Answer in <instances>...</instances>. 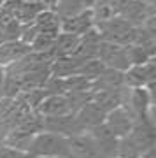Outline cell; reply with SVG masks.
<instances>
[{
    "label": "cell",
    "mask_w": 156,
    "mask_h": 158,
    "mask_svg": "<svg viewBox=\"0 0 156 158\" xmlns=\"http://www.w3.org/2000/svg\"><path fill=\"white\" fill-rule=\"evenodd\" d=\"M151 88H153V85L144 86V88H132V91L128 93L132 114H137L140 118H144L147 114V109L151 107V102H153Z\"/></svg>",
    "instance_id": "10"
},
{
    "label": "cell",
    "mask_w": 156,
    "mask_h": 158,
    "mask_svg": "<svg viewBox=\"0 0 156 158\" xmlns=\"http://www.w3.org/2000/svg\"><path fill=\"white\" fill-rule=\"evenodd\" d=\"M68 148H70V156H76V158H105L89 135L70 137L68 139Z\"/></svg>",
    "instance_id": "8"
},
{
    "label": "cell",
    "mask_w": 156,
    "mask_h": 158,
    "mask_svg": "<svg viewBox=\"0 0 156 158\" xmlns=\"http://www.w3.org/2000/svg\"><path fill=\"white\" fill-rule=\"evenodd\" d=\"M6 79H7L6 69L0 67V98H4V91H6Z\"/></svg>",
    "instance_id": "13"
},
{
    "label": "cell",
    "mask_w": 156,
    "mask_h": 158,
    "mask_svg": "<svg viewBox=\"0 0 156 158\" xmlns=\"http://www.w3.org/2000/svg\"><path fill=\"white\" fill-rule=\"evenodd\" d=\"M7 134H9V130L4 127V125L0 123V146L4 144V141H6V137H7Z\"/></svg>",
    "instance_id": "15"
},
{
    "label": "cell",
    "mask_w": 156,
    "mask_h": 158,
    "mask_svg": "<svg viewBox=\"0 0 156 158\" xmlns=\"http://www.w3.org/2000/svg\"><path fill=\"white\" fill-rule=\"evenodd\" d=\"M95 27V21H93V14H91V9L89 11H84L81 14L74 18H68V19H63L60 21V30L63 34H70L76 35V37H83L88 30H91Z\"/></svg>",
    "instance_id": "6"
},
{
    "label": "cell",
    "mask_w": 156,
    "mask_h": 158,
    "mask_svg": "<svg viewBox=\"0 0 156 158\" xmlns=\"http://www.w3.org/2000/svg\"><path fill=\"white\" fill-rule=\"evenodd\" d=\"M28 53H30V46L21 42L19 39L2 42L0 44V67H11L12 63L19 62Z\"/></svg>",
    "instance_id": "7"
},
{
    "label": "cell",
    "mask_w": 156,
    "mask_h": 158,
    "mask_svg": "<svg viewBox=\"0 0 156 158\" xmlns=\"http://www.w3.org/2000/svg\"><path fill=\"white\" fill-rule=\"evenodd\" d=\"M34 27L37 30V34H44V35H56L60 34V19L53 11H40L34 19Z\"/></svg>",
    "instance_id": "11"
},
{
    "label": "cell",
    "mask_w": 156,
    "mask_h": 158,
    "mask_svg": "<svg viewBox=\"0 0 156 158\" xmlns=\"http://www.w3.org/2000/svg\"><path fill=\"white\" fill-rule=\"evenodd\" d=\"M42 130L44 132H53L61 137L81 135L84 128L81 127L76 114H63V116H53V118H42Z\"/></svg>",
    "instance_id": "3"
},
{
    "label": "cell",
    "mask_w": 156,
    "mask_h": 158,
    "mask_svg": "<svg viewBox=\"0 0 156 158\" xmlns=\"http://www.w3.org/2000/svg\"><path fill=\"white\" fill-rule=\"evenodd\" d=\"M37 114L42 118H53V116H63V114H74L70 109V102L67 95H46L39 106Z\"/></svg>",
    "instance_id": "5"
},
{
    "label": "cell",
    "mask_w": 156,
    "mask_h": 158,
    "mask_svg": "<svg viewBox=\"0 0 156 158\" xmlns=\"http://www.w3.org/2000/svg\"><path fill=\"white\" fill-rule=\"evenodd\" d=\"M28 155L40 158H70L68 139L42 130L34 135L28 148Z\"/></svg>",
    "instance_id": "1"
},
{
    "label": "cell",
    "mask_w": 156,
    "mask_h": 158,
    "mask_svg": "<svg viewBox=\"0 0 156 158\" xmlns=\"http://www.w3.org/2000/svg\"><path fill=\"white\" fill-rule=\"evenodd\" d=\"M76 116H77L79 123H81V127H83L84 130L86 128L91 130V128H95V127H98V125L105 123L107 113L100 107V106H96L93 100H89L88 104H84L83 107L76 113Z\"/></svg>",
    "instance_id": "9"
},
{
    "label": "cell",
    "mask_w": 156,
    "mask_h": 158,
    "mask_svg": "<svg viewBox=\"0 0 156 158\" xmlns=\"http://www.w3.org/2000/svg\"><path fill=\"white\" fill-rule=\"evenodd\" d=\"M96 58L104 63L105 69L119 70V72H126L130 69L128 55H126V48L125 46L112 44V42H107V40H100Z\"/></svg>",
    "instance_id": "2"
},
{
    "label": "cell",
    "mask_w": 156,
    "mask_h": 158,
    "mask_svg": "<svg viewBox=\"0 0 156 158\" xmlns=\"http://www.w3.org/2000/svg\"><path fill=\"white\" fill-rule=\"evenodd\" d=\"M44 2L47 4V6H51V7H53V6L56 4V2H58V0H44Z\"/></svg>",
    "instance_id": "16"
},
{
    "label": "cell",
    "mask_w": 156,
    "mask_h": 158,
    "mask_svg": "<svg viewBox=\"0 0 156 158\" xmlns=\"http://www.w3.org/2000/svg\"><path fill=\"white\" fill-rule=\"evenodd\" d=\"M79 6H83L84 9H93V6L96 4V0H76Z\"/></svg>",
    "instance_id": "14"
},
{
    "label": "cell",
    "mask_w": 156,
    "mask_h": 158,
    "mask_svg": "<svg viewBox=\"0 0 156 158\" xmlns=\"http://www.w3.org/2000/svg\"><path fill=\"white\" fill-rule=\"evenodd\" d=\"M142 153L135 148V144L130 141L128 137H121L117 141V148H116V156L117 158H140Z\"/></svg>",
    "instance_id": "12"
},
{
    "label": "cell",
    "mask_w": 156,
    "mask_h": 158,
    "mask_svg": "<svg viewBox=\"0 0 156 158\" xmlns=\"http://www.w3.org/2000/svg\"><path fill=\"white\" fill-rule=\"evenodd\" d=\"M105 125L117 139H121L130 134V130L133 127V118H132V113H128V109L119 106V107L112 109L111 113H107Z\"/></svg>",
    "instance_id": "4"
}]
</instances>
